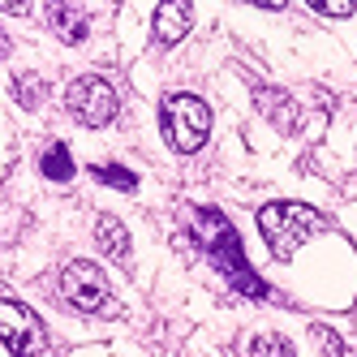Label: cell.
I'll return each instance as SVG.
<instances>
[{
  "instance_id": "6da1fadb",
  "label": "cell",
  "mask_w": 357,
  "mask_h": 357,
  "mask_svg": "<svg viewBox=\"0 0 357 357\" xmlns=\"http://www.w3.org/2000/svg\"><path fill=\"white\" fill-rule=\"evenodd\" d=\"M190 233H194V241H198L202 250H207V259H211L228 280H233L241 293H250V297H267V284L250 275L245 254H241V241H237V233H233V224H228L220 211L198 207V211L190 215Z\"/></svg>"
},
{
  "instance_id": "7a4b0ae2",
  "label": "cell",
  "mask_w": 357,
  "mask_h": 357,
  "mask_svg": "<svg viewBox=\"0 0 357 357\" xmlns=\"http://www.w3.org/2000/svg\"><path fill=\"white\" fill-rule=\"evenodd\" d=\"M259 228L275 259H293L310 237L327 233V220L314 207H305V202H267L259 211Z\"/></svg>"
},
{
  "instance_id": "3957f363",
  "label": "cell",
  "mask_w": 357,
  "mask_h": 357,
  "mask_svg": "<svg viewBox=\"0 0 357 357\" xmlns=\"http://www.w3.org/2000/svg\"><path fill=\"white\" fill-rule=\"evenodd\" d=\"M164 134H168L172 151L190 155V151H198L211 134V108L202 104L198 95H185V91L168 95L164 99Z\"/></svg>"
},
{
  "instance_id": "277c9868",
  "label": "cell",
  "mask_w": 357,
  "mask_h": 357,
  "mask_svg": "<svg viewBox=\"0 0 357 357\" xmlns=\"http://www.w3.org/2000/svg\"><path fill=\"white\" fill-rule=\"evenodd\" d=\"M61 293L73 310H86V314H116V301H112V284L108 275L99 271L95 263L73 259L61 275Z\"/></svg>"
},
{
  "instance_id": "5b68a950",
  "label": "cell",
  "mask_w": 357,
  "mask_h": 357,
  "mask_svg": "<svg viewBox=\"0 0 357 357\" xmlns=\"http://www.w3.org/2000/svg\"><path fill=\"white\" fill-rule=\"evenodd\" d=\"M0 344L13 357H39L47 349V327L43 319L13 297H0Z\"/></svg>"
},
{
  "instance_id": "8992f818",
  "label": "cell",
  "mask_w": 357,
  "mask_h": 357,
  "mask_svg": "<svg viewBox=\"0 0 357 357\" xmlns=\"http://www.w3.org/2000/svg\"><path fill=\"white\" fill-rule=\"evenodd\" d=\"M65 104H69V116L99 130V125H108L116 116V91L104 82V78H78L69 82L65 91Z\"/></svg>"
},
{
  "instance_id": "52a82bcc",
  "label": "cell",
  "mask_w": 357,
  "mask_h": 357,
  "mask_svg": "<svg viewBox=\"0 0 357 357\" xmlns=\"http://www.w3.org/2000/svg\"><path fill=\"white\" fill-rule=\"evenodd\" d=\"M151 26H155V39L164 47H172V43H181L190 35L194 13H190V5H181V0H164V5H155V13H151Z\"/></svg>"
},
{
  "instance_id": "ba28073f",
  "label": "cell",
  "mask_w": 357,
  "mask_h": 357,
  "mask_svg": "<svg viewBox=\"0 0 357 357\" xmlns=\"http://www.w3.org/2000/svg\"><path fill=\"white\" fill-rule=\"evenodd\" d=\"M47 26L56 31V39H61V43H82V39H86V31H91V22H86V13H82L78 5L52 0V5H47Z\"/></svg>"
},
{
  "instance_id": "9c48e42d",
  "label": "cell",
  "mask_w": 357,
  "mask_h": 357,
  "mask_svg": "<svg viewBox=\"0 0 357 357\" xmlns=\"http://www.w3.org/2000/svg\"><path fill=\"white\" fill-rule=\"evenodd\" d=\"M95 241H99V250H104V254H112V259H125V254H130V233H125V224L116 215H99Z\"/></svg>"
},
{
  "instance_id": "30bf717a",
  "label": "cell",
  "mask_w": 357,
  "mask_h": 357,
  "mask_svg": "<svg viewBox=\"0 0 357 357\" xmlns=\"http://www.w3.org/2000/svg\"><path fill=\"white\" fill-rule=\"evenodd\" d=\"M39 168H43V176H52V181H69L73 176V155H69V146L65 142H52L39 155Z\"/></svg>"
},
{
  "instance_id": "8fae6325",
  "label": "cell",
  "mask_w": 357,
  "mask_h": 357,
  "mask_svg": "<svg viewBox=\"0 0 357 357\" xmlns=\"http://www.w3.org/2000/svg\"><path fill=\"white\" fill-rule=\"evenodd\" d=\"M91 172H95V181L116 185V190H125V194H134V190H138V176H134L130 168H121V164H95Z\"/></svg>"
},
{
  "instance_id": "7c38bea8",
  "label": "cell",
  "mask_w": 357,
  "mask_h": 357,
  "mask_svg": "<svg viewBox=\"0 0 357 357\" xmlns=\"http://www.w3.org/2000/svg\"><path fill=\"white\" fill-rule=\"evenodd\" d=\"M245 357H293V349L280 340V336H259V340H250Z\"/></svg>"
},
{
  "instance_id": "4fadbf2b",
  "label": "cell",
  "mask_w": 357,
  "mask_h": 357,
  "mask_svg": "<svg viewBox=\"0 0 357 357\" xmlns=\"http://www.w3.org/2000/svg\"><path fill=\"white\" fill-rule=\"evenodd\" d=\"M13 91H17V99H22V108H39L43 82L35 78V73H22V78H13Z\"/></svg>"
},
{
  "instance_id": "5bb4252c",
  "label": "cell",
  "mask_w": 357,
  "mask_h": 357,
  "mask_svg": "<svg viewBox=\"0 0 357 357\" xmlns=\"http://www.w3.org/2000/svg\"><path fill=\"white\" fill-rule=\"evenodd\" d=\"M314 13H327V17H349L353 5L349 0H314Z\"/></svg>"
},
{
  "instance_id": "9a60e30c",
  "label": "cell",
  "mask_w": 357,
  "mask_h": 357,
  "mask_svg": "<svg viewBox=\"0 0 357 357\" xmlns=\"http://www.w3.org/2000/svg\"><path fill=\"white\" fill-rule=\"evenodd\" d=\"M0 9H5V13H31L26 5H22V0H0Z\"/></svg>"
},
{
  "instance_id": "2e32d148",
  "label": "cell",
  "mask_w": 357,
  "mask_h": 357,
  "mask_svg": "<svg viewBox=\"0 0 357 357\" xmlns=\"http://www.w3.org/2000/svg\"><path fill=\"white\" fill-rule=\"evenodd\" d=\"M5 56H9V39H5V35H0V61H5Z\"/></svg>"
}]
</instances>
